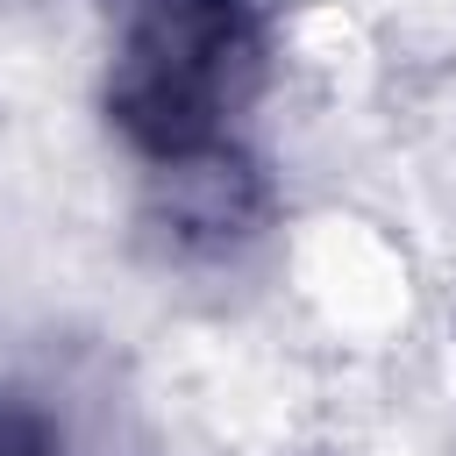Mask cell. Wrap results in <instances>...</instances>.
<instances>
[{"mask_svg":"<svg viewBox=\"0 0 456 456\" xmlns=\"http://www.w3.org/2000/svg\"><path fill=\"white\" fill-rule=\"evenodd\" d=\"M271 71V36L249 0H135L107 107L121 135L164 164L207 142H228V121L256 100Z\"/></svg>","mask_w":456,"mask_h":456,"instance_id":"cell-1","label":"cell"},{"mask_svg":"<svg viewBox=\"0 0 456 456\" xmlns=\"http://www.w3.org/2000/svg\"><path fill=\"white\" fill-rule=\"evenodd\" d=\"M0 456H64V435L43 406L0 392Z\"/></svg>","mask_w":456,"mask_h":456,"instance_id":"cell-3","label":"cell"},{"mask_svg":"<svg viewBox=\"0 0 456 456\" xmlns=\"http://www.w3.org/2000/svg\"><path fill=\"white\" fill-rule=\"evenodd\" d=\"M150 214L178 249H228L264 221V178L235 142H207L157 164Z\"/></svg>","mask_w":456,"mask_h":456,"instance_id":"cell-2","label":"cell"}]
</instances>
